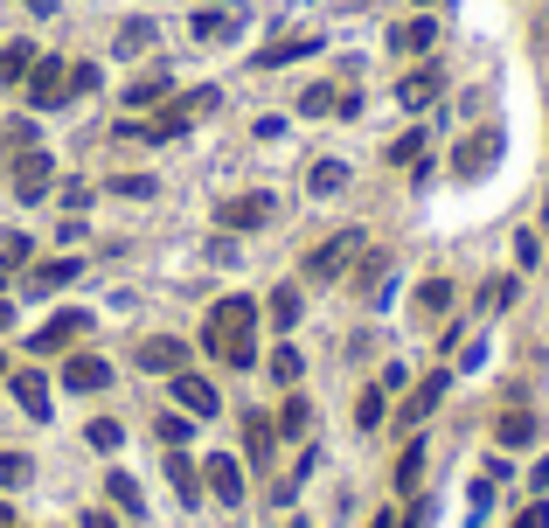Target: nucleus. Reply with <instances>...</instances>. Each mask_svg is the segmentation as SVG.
<instances>
[{"instance_id": "nucleus-1", "label": "nucleus", "mask_w": 549, "mask_h": 528, "mask_svg": "<svg viewBox=\"0 0 549 528\" xmlns=\"http://www.w3.org/2000/svg\"><path fill=\"white\" fill-rule=\"evenodd\" d=\"M209 355L216 362H230V369H251L258 362V299H244V292H230V299H216L209 306Z\"/></svg>"}, {"instance_id": "nucleus-2", "label": "nucleus", "mask_w": 549, "mask_h": 528, "mask_svg": "<svg viewBox=\"0 0 549 528\" xmlns=\"http://www.w3.org/2000/svg\"><path fill=\"white\" fill-rule=\"evenodd\" d=\"M209 112H216V91L202 84V91H188V98H174V105H167V112H160V119L146 126V139H188V132L202 126Z\"/></svg>"}, {"instance_id": "nucleus-3", "label": "nucleus", "mask_w": 549, "mask_h": 528, "mask_svg": "<svg viewBox=\"0 0 549 528\" xmlns=\"http://www.w3.org/2000/svg\"><path fill=\"white\" fill-rule=\"evenodd\" d=\"M21 98H28L35 112H56V105L70 98V70H63L56 56H35V70L21 77Z\"/></svg>"}, {"instance_id": "nucleus-4", "label": "nucleus", "mask_w": 549, "mask_h": 528, "mask_svg": "<svg viewBox=\"0 0 549 528\" xmlns=\"http://www.w3.org/2000/svg\"><path fill=\"white\" fill-rule=\"evenodd\" d=\"M49 181H56V160H49L42 146H21V153H14V202H42Z\"/></svg>"}, {"instance_id": "nucleus-5", "label": "nucleus", "mask_w": 549, "mask_h": 528, "mask_svg": "<svg viewBox=\"0 0 549 528\" xmlns=\"http://www.w3.org/2000/svg\"><path fill=\"white\" fill-rule=\"evenodd\" d=\"M355 251H362V230H341V237H327V244L306 258V271H313V278H341V271L355 264Z\"/></svg>"}, {"instance_id": "nucleus-6", "label": "nucleus", "mask_w": 549, "mask_h": 528, "mask_svg": "<svg viewBox=\"0 0 549 528\" xmlns=\"http://www.w3.org/2000/svg\"><path fill=\"white\" fill-rule=\"evenodd\" d=\"M146 376H181V362H188V348L174 341V334H153V341H139V355H133Z\"/></svg>"}, {"instance_id": "nucleus-7", "label": "nucleus", "mask_w": 549, "mask_h": 528, "mask_svg": "<svg viewBox=\"0 0 549 528\" xmlns=\"http://www.w3.org/2000/svg\"><path fill=\"white\" fill-rule=\"evenodd\" d=\"M174 403L202 424V417H216V383H209V376H195V369H181V376H174Z\"/></svg>"}, {"instance_id": "nucleus-8", "label": "nucleus", "mask_w": 549, "mask_h": 528, "mask_svg": "<svg viewBox=\"0 0 549 528\" xmlns=\"http://www.w3.org/2000/svg\"><path fill=\"white\" fill-rule=\"evenodd\" d=\"M7 396L21 403V417H49V383H42V369H14V376H7Z\"/></svg>"}, {"instance_id": "nucleus-9", "label": "nucleus", "mask_w": 549, "mask_h": 528, "mask_svg": "<svg viewBox=\"0 0 549 528\" xmlns=\"http://www.w3.org/2000/svg\"><path fill=\"white\" fill-rule=\"evenodd\" d=\"M216 216H223V230H258V223H272V195H230Z\"/></svg>"}, {"instance_id": "nucleus-10", "label": "nucleus", "mask_w": 549, "mask_h": 528, "mask_svg": "<svg viewBox=\"0 0 549 528\" xmlns=\"http://www.w3.org/2000/svg\"><path fill=\"white\" fill-rule=\"evenodd\" d=\"M84 327H91V313H56V320H49V327L35 334V355H56V348H70V341H77Z\"/></svg>"}, {"instance_id": "nucleus-11", "label": "nucleus", "mask_w": 549, "mask_h": 528, "mask_svg": "<svg viewBox=\"0 0 549 528\" xmlns=\"http://www.w3.org/2000/svg\"><path fill=\"white\" fill-rule=\"evenodd\" d=\"M202 473H209V494H216V501H230V508L244 501V466H237L230 452H223V459H209Z\"/></svg>"}, {"instance_id": "nucleus-12", "label": "nucleus", "mask_w": 549, "mask_h": 528, "mask_svg": "<svg viewBox=\"0 0 549 528\" xmlns=\"http://www.w3.org/2000/svg\"><path fill=\"white\" fill-rule=\"evenodd\" d=\"M105 383H112V369H105V362H98V355H70V362H63V390H105Z\"/></svg>"}, {"instance_id": "nucleus-13", "label": "nucleus", "mask_w": 549, "mask_h": 528, "mask_svg": "<svg viewBox=\"0 0 549 528\" xmlns=\"http://www.w3.org/2000/svg\"><path fill=\"white\" fill-rule=\"evenodd\" d=\"M438 91H445V77H438L431 63H424V70H411V77L397 84V98H404L411 112H424V105H438Z\"/></svg>"}, {"instance_id": "nucleus-14", "label": "nucleus", "mask_w": 549, "mask_h": 528, "mask_svg": "<svg viewBox=\"0 0 549 528\" xmlns=\"http://www.w3.org/2000/svg\"><path fill=\"white\" fill-rule=\"evenodd\" d=\"M313 49H320V35H278V42H265V49H258V63H265V70H278V63L313 56Z\"/></svg>"}, {"instance_id": "nucleus-15", "label": "nucleus", "mask_w": 549, "mask_h": 528, "mask_svg": "<svg viewBox=\"0 0 549 528\" xmlns=\"http://www.w3.org/2000/svg\"><path fill=\"white\" fill-rule=\"evenodd\" d=\"M494 438H501L508 452H522V445L536 438V410H522V403H515V410H501V424H494Z\"/></svg>"}, {"instance_id": "nucleus-16", "label": "nucleus", "mask_w": 549, "mask_h": 528, "mask_svg": "<svg viewBox=\"0 0 549 528\" xmlns=\"http://www.w3.org/2000/svg\"><path fill=\"white\" fill-rule=\"evenodd\" d=\"M431 42H438V21H424V14H417V21H404V28L390 35V49H397V56H424Z\"/></svg>"}, {"instance_id": "nucleus-17", "label": "nucleus", "mask_w": 549, "mask_h": 528, "mask_svg": "<svg viewBox=\"0 0 549 528\" xmlns=\"http://www.w3.org/2000/svg\"><path fill=\"white\" fill-rule=\"evenodd\" d=\"M487 160H494V132H473V139L452 153V174H480Z\"/></svg>"}, {"instance_id": "nucleus-18", "label": "nucleus", "mask_w": 549, "mask_h": 528, "mask_svg": "<svg viewBox=\"0 0 549 528\" xmlns=\"http://www.w3.org/2000/svg\"><path fill=\"white\" fill-rule=\"evenodd\" d=\"M438 396H445V376H424L411 390V403H404V424H424V417L438 410Z\"/></svg>"}, {"instance_id": "nucleus-19", "label": "nucleus", "mask_w": 549, "mask_h": 528, "mask_svg": "<svg viewBox=\"0 0 549 528\" xmlns=\"http://www.w3.org/2000/svg\"><path fill=\"white\" fill-rule=\"evenodd\" d=\"M265 313H272V327H278V334H292V327H299V313H306V306H299V292H292V285H278L272 299H265Z\"/></svg>"}, {"instance_id": "nucleus-20", "label": "nucleus", "mask_w": 549, "mask_h": 528, "mask_svg": "<svg viewBox=\"0 0 549 528\" xmlns=\"http://www.w3.org/2000/svg\"><path fill=\"white\" fill-rule=\"evenodd\" d=\"M195 35H202V42L237 35V7H202V14H195Z\"/></svg>"}, {"instance_id": "nucleus-21", "label": "nucleus", "mask_w": 549, "mask_h": 528, "mask_svg": "<svg viewBox=\"0 0 549 528\" xmlns=\"http://www.w3.org/2000/svg\"><path fill=\"white\" fill-rule=\"evenodd\" d=\"M70 278H77V258L35 264V271H28V292H56V285H70Z\"/></svg>"}, {"instance_id": "nucleus-22", "label": "nucleus", "mask_w": 549, "mask_h": 528, "mask_svg": "<svg viewBox=\"0 0 549 528\" xmlns=\"http://www.w3.org/2000/svg\"><path fill=\"white\" fill-rule=\"evenodd\" d=\"M28 70H35V49H28V42H7V49H0V84H21Z\"/></svg>"}, {"instance_id": "nucleus-23", "label": "nucleus", "mask_w": 549, "mask_h": 528, "mask_svg": "<svg viewBox=\"0 0 549 528\" xmlns=\"http://www.w3.org/2000/svg\"><path fill=\"white\" fill-rule=\"evenodd\" d=\"M272 424L285 431V438H306V424H313V403H306V396H285V410H278Z\"/></svg>"}, {"instance_id": "nucleus-24", "label": "nucleus", "mask_w": 549, "mask_h": 528, "mask_svg": "<svg viewBox=\"0 0 549 528\" xmlns=\"http://www.w3.org/2000/svg\"><path fill=\"white\" fill-rule=\"evenodd\" d=\"M272 438H278V424L251 410V417H244V445H251V459H272Z\"/></svg>"}, {"instance_id": "nucleus-25", "label": "nucleus", "mask_w": 549, "mask_h": 528, "mask_svg": "<svg viewBox=\"0 0 549 528\" xmlns=\"http://www.w3.org/2000/svg\"><path fill=\"white\" fill-rule=\"evenodd\" d=\"M306 188H313V195H334V188H348V167H341V160H313Z\"/></svg>"}, {"instance_id": "nucleus-26", "label": "nucleus", "mask_w": 549, "mask_h": 528, "mask_svg": "<svg viewBox=\"0 0 549 528\" xmlns=\"http://www.w3.org/2000/svg\"><path fill=\"white\" fill-rule=\"evenodd\" d=\"M167 480H174V494H181V501H202V480H195V466H188L181 452H167Z\"/></svg>"}, {"instance_id": "nucleus-27", "label": "nucleus", "mask_w": 549, "mask_h": 528, "mask_svg": "<svg viewBox=\"0 0 549 528\" xmlns=\"http://www.w3.org/2000/svg\"><path fill=\"white\" fill-rule=\"evenodd\" d=\"M445 306H452V285H445V278H424V285H417V313H431V320H438Z\"/></svg>"}, {"instance_id": "nucleus-28", "label": "nucleus", "mask_w": 549, "mask_h": 528, "mask_svg": "<svg viewBox=\"0 0 549 528\" xmlns=\"http://www.w3.org/2000/svg\"><path fill=\"white\" fill-rule=\"evenodd\" d=\"M417 480H424V445L411 438V445H404V459H397V494H411Z\"/></svg>"}, {"instance_id": "nucleus-29", "label": "nucleus", "mask_w": 549, "mask_h": 528, "mask_svg": "<svg viewBox=\"0 0 549 528\" xmlns=\"http://www.w3.org/2000/svg\"><path fill=\"white\" fill-rule=\"evenodd\" d=\"M153 49V21H126L119 28V56H146Z\"/></svg>"}, {"instance_id": "nucleus-30", "label": "nucleus", "mask_w": 549, "mask_h": 528, "mask_svg": "<svg viewBox=\"0 0 549 528\" xmlns=\"http://www.w3.org/2000/svg\"><path fill=\"white\" fill-rule=\"evenodd\" d=\"M334 105H341V98H334L327 84H306V91H299V112H306V119H327Z\"/></svg>"}, {"instance_id": "nucleus-31", "label": "nucleus", "mask_w": 549, "mask_h": 528, "mask_svg": "<svg viewBox=\"0 0 549 528\" xmlns=\"http://www.w3.org/2000/svg\"><path fill=\"white\" fill-rule=\"evenodd\" d=\"M84 438H91L98 452H119V445H126V431H119V417H91V431H84Z\"/></svg>"}, {"instance_id": "nucleus-32", "label": "nucleus", "mask_w": 549, "mask_h": 528, "mask_svg": "<svg viewBox=\"0 0 549 528\" xmlns=\"http://www.w3.org/2000/svg\"><path fill=\"white\" fill-rule=\"evenodd\" d=\"M153 98H167V77L160 70H146L139 84H126V105H153Z\"/></svg>"}, {"instance_id": "nucleus-33", "label": "nucleus", "mask_w": 549, "mask_h": 528, "mask_svg": "<svg viewBox=\"0 0 549 528\" xmlns=\"http://www.w3.org/2000/svg\"><path fill=\"white\" fill-rule=\"evenodd\" d=\"M112 195H126V202H153L160 188H153V174H119V181H112Z\"/></svg>"}, {"instance_id": "nucleus-34", "label": "nucleus", "mask_w": 549, "mask_h": 528, "mask_svg": "<svg viewBox=\"0 0 549 528\" xmlns=\"http://www.w3.org/2000/svg\"><path fill=\"white\" fill-rule=\"evenodd\" d=\"M383 278H390V258H383V251H369L362 271H355V285H362V292H383Z\"/></svg>"}, {"instance_id": "nucleus-35", "label": "nucleus", "mask_w": 549, "mask_h": 528, "mask_svg": "<svg viewBox=\"0 0 549 528\" xmlns=\"http://www.w3.org/2000/svg\"><path fill=\"white\" fill-rule=\"evenodd\" d=\"M188 431H195V417H174V410L160 417V445H167V452H181V445H188Z\"/></svg>"}, {"instance_id": "nucleus-36", "label": "nucleus", "mask_w": 549, "mask_h": 528, "mask_svg": "<svg viewBox=\"0 0 549 528\" xmlns=\"http://www.w3.org/2000/svg\"><path fill=\"white\" fill-rule=\"evenodd\" d=\"M355 424H362V431H376V424H383V390H362V396H355Z\"/></svg>"}, {"instance_id": "nucleus-37", "label": "nucleus", "mask_w": 549, "mask_h": 528, "mask_svg": "<svg viewBox=\"0 0 549 528\" xmlns=\"http://www.w3.org/2000/svg\"><path fill=\"white\" fill-rule=\"evenodd\" d=\"M28 251H35V244H28L21 230H14V237H0V271H21V264H28Z\"/></svg>"}, {"instance_id": "nucleus-38", "label": "nucleus", "mask_w": 549, "mask_h": 528, "mask_svg": "<svg viewBox=\"0 0 549 528\" xmlns=\"http://www.w3.org/2000/svg\"><path fill=\"white\" fill-rule=\"evenodd\" d=\"M35 466H28V452H0V487H21Z\"/></svg>"}, {"instance_id": "nucleus-39", "label": "nucleus", "mask_w": 549, "mask_h": 528, "mask_svg": "<svg viewBox=\"0 0 549 528\" xmlns=\"http://www.w3.org/2000/svg\"><path fill=\"white\" fill-rule=\"evenodd\" d=\"M299 369H306V362H299V348L285 341V348L272 355V376H278V383H299Z\"/></svg>"}, {"instance_id": "nucleus-40", "label": "nucleus", "mask_w": 549, "mask_h": 528, "mask_svg": "<svg viewBox=\"0 0 549 528\" xmlns=\"http://www.w3.org/2000/svg\"><path fill=\"white\" fill-rule=\"evenodd\" d=\"M417 153H424V132H404V139H390V160H397V167H411Z\"/></svg>"}, {"instance_id": "nucleus-41", "label": "nucleus", "mask_w": 549, "mask_h": 528, "mask_svg": "<svg viewBox=\"0 0 549 528\" xmlns=\"http://www.w3.org/2000/svg\"><path fill=\"white\" fill-rule=\"evenodd\" d=\"M112 501H119L126 515H139V487H133V480H126V473H112Z\"/></svg>"}, {"instance_id": "nucleus-42", "label": "nucleus", "mask_w": 549, "mask_h": 528, "mask_svg": "<svg viewBox=\"0 0 549 528\" xmlns=\"http://www.w3.org/2000/svg\"><path fill=\"white\" fill-rule=\"evenodd\" d=\"M84 91H98V63H77L70 70V98H84Z\"/></svg>"}, {"instance_id": "nucleus-43", "label": "nucleus", "mask_w": 549, "mask_h": 528, "mask_svg": "<svg viewBox=\"0 0 549 528\" xmlns=\"http://www.w3.org/2000/svg\"><path fill=\"white\" fill-rule=\"evenodd\" d=\"M84 202H91V188H84V181H63V209L84 216Z\"/></svg>"}, {"instance_id": "nucleus-44", "label": "nucleus", "mask_w": 549, "mask_h": 528, "mask_svg": "<svg viewBox=\"0 0 549 528\" xmlns=\"http://www.w3.org/2000/svg\"><path fill=\"white\" fill-rule=\"evenodd\" d=\"M0 139H7V146H14V153H21V146H35V126H28V119H14V126L0 132Z\"/></svg>"}, {"instance_id": "nucleus-45", "label": "nucleus", "mask_w": 549, "mask_h": 528, "mask_svg": "<svg viewBox=\"0 0 549 528\" xmlns=\"http://www.w3.org/2000/svg\"><path fill=\"white\" fill-rule=\"evenodd\" d=\"M515 528H549V508H543V501H536V508H522V515H515Z\"/></svg>"}, {"instance_id": "nucleus-46", "label": "nucleus", "mask_w": 549, "mask_h": 528, "mask_svg": "<svg viewBox=\"0 0 549 528\" xmlns=\"http://www.w3.org/2000/svg\"><path fill=\"white\" fill-rule=\"evenodd\" d=\"M84 528H119V522L112 515H84Z\"/></svg>"}, {"instance_id": "nucleus-47", "label": "nucleus", "mask_w": 549, "mask_h": 528, "mask_svg": "<svg viewBox=\"0 0 549 528\" xmlns=\"http://www.w3.org/2000/svg\"><path fill=\"white\" fill-rule=\"evenodd\" d=\"M369 528H397V515H376V522H369Z\"/></svg>"}, {"instance_id": "nucleus-48", "label": "nucleus", "mask_w": 549, "mask_h": 528, "mask_svg": "<svg viewBox=\"0 0 549 528\" xmlns=\"http://www.w3.org/2000/svg\"><path fill=\"white\" fill-rule=\"evenodd\" d=\"M7 320H14V306H7V299H0V327H7Z\"/></svg>"}, {"instance_id": "nucleus-49", "label": "nucleus", "mask_w": 549, "mask_h": 528, "mask_svg": "<svg viewBox=\"0 0 549 528\" xmlns=\"http://www.w3.org/2000/svg\"><path fill=\"white\" fill-rule=\"evenodd\" d=\"M0 528H14V515H7V501H0Z\"/></svg>"}, {"instance_id": "nucleus-50", "label": "nucleus", "mask_w": 549, "mask_h": 528, "mask_svg": "<svg viewBox=\"0 0 549 528\" xmlns=\"http://www.w3.org/2000/svg\"><path fill=\"white\" fill-rule=\"evenodd\" d=\"M0 292H7V271H0Z\"/></svg>"}]
</instances>
